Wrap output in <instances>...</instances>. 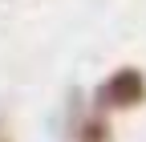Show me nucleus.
<instances>
[{"instance_id": "1", "label": "nucleus", "mask_w": 146, "mask_h": 142, "mask_svg": "<svg viewBox=\"0 0 146 142\" xmlns=\"http://www.w3.org/2000/svg\"><path fill=\"white\" fill-rule=\"evenodd\" d=\"M142 90H146V85H142V73H138V69H122V73L110 77V85H106L102 94L114 102V106H134V102H142Z\"/></svg>"}]
</instances>
